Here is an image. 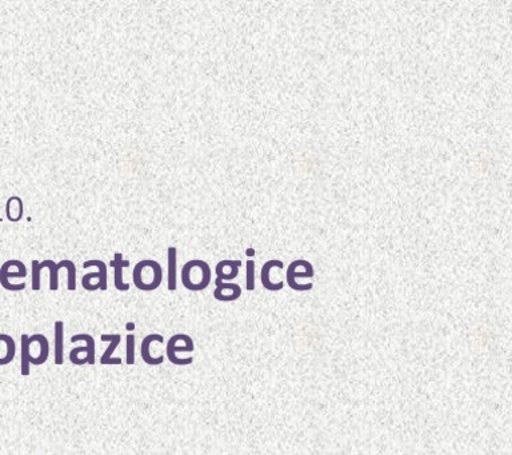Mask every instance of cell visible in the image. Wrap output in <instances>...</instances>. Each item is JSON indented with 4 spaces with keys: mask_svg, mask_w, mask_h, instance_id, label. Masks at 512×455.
<instances>
[{
    "mask_svg": "<svg viewBox=\"0 0 512 455\" xmlns=\"http://www.w3.org/2000/svg\"><path fill=\"white\" fill-rule=\"evenodd\" d=\"M40 267L50 271L51 291L59 290V271L62 269L67 271V289L70 291L76 290V266L74 262L64 259V261L55 263L54 261H51V259H46V261L40 262Z\"/></svg>",
    "mask_w": 512,
    "mask_h": 455,
    "instance_id": "8992f818",
    "label": "cell"
},
{
    "mask_svg": "<svg viewBox=\"0 0 512 455\" xmlns=\"http://www.w3.org/2000/svg\"><path fill=\"white\" fill-rule=\"evenodd\" d=\"M111 266L114 267V278L115 287L119 291L130 290V285L123 281V270L124 267L130 266V261L123 259L122 254H115V258L111 261Z\"/></svg>",
    "mask_w": 512,
    "mask_h": 455,
    "instance_id": "2e32d148",
    "label": "cell"
},
{
    "mask_svg": "<svg viewBox=\"0 0 512 455\" xmlns=\"http://www.w3.org/2000/svg\"><path fill=\"white\" fill-rule=\"evenodd\" d=\"M27 267L18 259L4 262L0 267V285L8 291H22L26 289V283H11V278H26Z\"/></svg>",
    "mask_w": 512,
    "mask_h": 455,
    "instance_id": "52a82bcc",
    "label": "cell"
},
{
    "mask_svg": "<svg viewBox=\"0 0 512 455\" xmlns=\"http://www.w3.org/2000/svg\"><path fill=\"white\" fill-rule=\"evenodd\" d=\"M315 277L314 265L306 259H295L287 267L286 271V282L291 290L298 291V293H306L311 291L314 287V283H302L299 279H312Z\"/></svg>",
    "mask_w": 512,
    "mask_h": 455,
    "instance_id": "3957f363",
    "label": "cell"
},
{
    "mask_svg": "<svg viewBox=\"0 0 512 455\" xmlns=\"http://www.w3.org/2000/svg\"><path fill=\"white\" fill-rule=\"evenodd\" d=\"M178 249L170 246L167 249V287L170 291H175L178 287Z\"/></svg>",
    "mask_w": 512,
    "mask_h": 455,
    "instance_id": "9a60e30c",
    "label": "cell"
},
{
    "mask_svg": "<svg viewBox=\"0 0 512 455\" xmlns=\"http://www.w3.org/2000/svg\"><path fill=\"white\" fill-rule=\"evenodd\" d=\"M214 298L216 301L230 303L242 297V287L238 283L215 282Z\"/></svg>",
    "mask_w": 512,
    "mask_h": 455,
    "instance_id": "7c38bea8",
    "label": "cell"
},
{
    "mask_svg": "<svg viewBox=\"0 0 512 455\" xmlns=\"http://www.w3.org/2000/svg\"><path fill=\"white\" fill-rule=\"evenodd\" d=\"M195 350V343L190 335L175 334L167 341L166 358L175 366H188L194 362V358L182 357L183 354H190Z\"/></svg>",
    "mask_w": 512,
    "mask_h": 455,
    "instance_id": "277c9868",
    "label": "cell"
},
{
    "mask_svg": "<svg viewBox=\"0 0 512 455\" xmlns=\"http://www.w3.org/2000/svg\"><path fill=\"white\" fill-rule=\"evenodd\" d=\"M126 349V362L127 365H134L135 363V335H128Z\"/></svg>",
    "mask_w": 512,
    "mask_h": 455,
    "instance_id": "603a6c76",
    "label": "cell"
},
{
    "mask_svg": "<svg viewBox=\"0 0 512 455\" xmlns=\"http://www.w3.org/2000/svg\"><path fill=\"white\" fill-rule=\"evenodd\" d=\"M255 262L250 259L246 262V289L248 291H254L256 286V267Z\"/></svg>",
    "mask_w": 512,
    "mask_h": 455,
    "instance_id": "44dd1931",
    "label": "cell"
},
{
    "mask_svg": "<svg viewBox=\"0 0 512 455\" xmlns=\"http://www.w3.org/2000/svg\"><path fill=\"white\" fill-rule=\"evenodd\" d=\"M164 343L163 335L150 334L143 339L140 345V355L148 366H159L164 362L162 351L159 347Z\"/></svg>",
    "mask_w": 512,
    "mask_h": 455,
    "instance_id": "9c48e42d",
    "label": "cell"
},
{
    "mask_svg": "<svg viewBox=\"0 0 512 455\" xmlns=\"http://www.w3.org/2000/svg\"><path fill=\"white\" fill-rule=\"evenodd\" d=\"M212 281L210 265L203 259H192L182 267V285L188 291L206 290Z\"/></svg>",
    "mask_w": 512,
    "mask_h": 455,
    "instance_id": "6da1fadb",
    "label": "cell"
},
{
    "mask_svg": "<svg viewBox=\"0 0 512 455\" xmlns=\"http://www.w3.org/2000/svg\"><path fill=\"white\" fill-rule=\"evenodd\" d=\"M0 222H2V219H0Z\"/></svg>",
    "mask_w": 512,
    "mask_h": 455,
    "instance_id": "cb8c5ba5",
    "label": "cell"
},
{
    "mask_svg": "<svg viewBox=\"0 0 512 455\" xmlns=\"http://www.w3.org/2000/svg\"><path fill=\"white\" fill-rule=\"evenodd\" d=\"M28 335L23 334L22 338H20V343H22V353H20V373L27 377L30 374V361H28Z\"/></svg>",
    "mask_w": 512,
    "mask_h": 455,
    "instance_id": "ffe728a7",
    "label": "cell"
},
{
    "mask_svg": "<svg viewBox=\"0 0 512 455\" xmlns=\"http://www.w3.org/2000/svg\"><path fill=\"white\" fill-rule=\"evenodd\" d=\"M6 215L10 222H19L23 218V201L19 197H11L6 203Z\"/></svg>",
    "mask_w": 512,
    "mask_h": 455,
    "instance_id": "d6986e66",
    "label": "cell"
},
{
    "mask_svg": "<svg viewBox=\"0 0 512 455\" xmlns=\"http://www.w3.org/2000/svg\"><path fill=\"white\" fill-rule=\"evenodd\" d=\"M84 269L88 267H96L98 271L96 273H90L84 275L82 278V286L84 290L96 291V290H107V265L99 259H90V261L83 263Z\"/></svg>",
    "mask_w": 512,
    "mask_h": 455,
    "instance_id": "ba28073f",
    "label": "cell"
},
{
    "mask_svg": "<svg viewBox=\"0 0 512 455\" xmlns=\"http://www.w3.org/2000/svg\"><path fill=\"white\" fill-rule=\"evenodd\" d=\"M242 261L239 259H224L215 266V282H232L239 275Z\"/></svg>",
    "mask_w": 512,
    "mask_h": 455,
    "instance_id": "8fae6325",
    "label": "cell"
},
{
    "mask_svg": "<svg viewBox=\"0 0 512 455\" xmlns=\"http://www.w3.org/2000/svg\"><path fill=\"white\" fill-rule=\"evenodd\" d=\"M16 345L14 339L7 334H0V366H6L14 361Z\"/></svg>",
    "mask_w": 512,
    "mask_h": 455,
    "instance_id": "e0dca14e",
    "label": "cell"
},
{
    "mask_svg": "<svg viewBox=\"0 0 512 455\" xmlns=\"http://www.w3.org/2000/svg\"><path fill=\"white\" fill-rule=\"evenodd\" d=\"M70 341L84 342L86 345L75 347L70 351V362L75 366L94 365L96 357L95 339L90 334L72 335Z\"/></svg>",
    "mask_w": 512,
    "mask_h": 455,
    "instance_id": "5b68a950",
    "label": "cell"
},
{
    "mask_svg": "<svg viewBox=\"0 0 512 455\" xmlns=\"http://www.w3.org/2000/svg\"><path fill=\"white\" fill-rule=\"evenodd\" d=\"M32 290L39 291L40 290V273H42V267H40V262L32 261Z\"/></svg>",
    "mask_w": 512,
    "mask_h": 455,
    "instance_id": "7402d4cb",
    "label": "cell"
},
{
    "mask_svg": "<svg viewBox=\"0 0 512 455\" xmlns=\"http://www.w3.org/2000/svg\"><path fill=\"white\" fill-rule=\"evenodd\" d=\"M132 281L136 289L140 291H155L159 289L163 282L162 266L152 259H143L136 263L134 271H132Z\"/></svg>",
    "mask_w": 512,
    "mask_h": 455,
    "instance_id": "7a4b0ae2",
    "label": "cell"
},
{
    "mask_svg": "<svg viewBox=\"0 0 512 455\" xmlns=\"http://www.w3.org/2000/svg\"><path fill=\"white\" fill-rule=\"evenodd\" d=\"M280 262H282L280 259H270V261L264 263L262 271H260V281H262L264 289L272 291V293H278V291L284 289V282H275L274 274H272V271Z\"/></svg>",
    "mask_w": 512,
    "mask_h": 455,
    "instance_id": "4fadbf2b",
    "label": "cell"
},
{
    "mask_svg": "<svg viewBox=\"0 0 512 455\" xmlns=\"http://www.w3.org/2000/svg\"><path fill=\"white\" fill-rule=\"evenodd\" d=\"M54 361L55 365H63L64 362V323L56 321L54 323Z\"/></svg>",
    "mask_w": 512,
    "mask_h": 455,
    "instance_id": "ac0fdd59",
    "label": "cell"
},
{
    "mask_svg": "<svg viewBox=\"0 0 512 455\" xmlns=\"http://www.w3.org/2000/svg\"><path fill=\"white\" fill-rule=\"evenodd\" d=\"M100 339H102L103 342H110V347L104 351L102 358H100V363H102L103 366L122 365V359L112 358V354H114L116 347H118L120 342H122V335L103 334Z\"/></svg>",
    "mask_w": 512,
    "mask_h": 455,
    "instance_id": "5bb4252c",
    "label": "cell"
},
{
    "mask_svg": "<svg viewBox=\"0 0 512 455\" xmlns=\"http://www.w3.org/2000/svg\"><path fill=\"white\" fill-rule=\"evenodd\" d=\"M50 357V343L43 334L28 338V361L32 366H42Z\"/></svg>",
    "mask_w": 512,
    "mask_h": 455,
    "instance_id": "30bf717a",
    "label": "cell"
}]
</instances>
